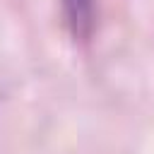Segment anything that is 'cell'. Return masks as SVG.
Masks as SVG:
<instances>
[{
  "label": "cell",
  "instance_id": "1",
  "mask_svg": "<svg viewBox=\"0 0 154 154\" xmlns=\"http://www.w3.org/2000/svg\"><path fill=\"white\" fill-rule=\"evenodd\" d=\"M67 36L75 43H87L96 26V0H58Z\"/></svg>",
  "mask_w": 154,
  "mask_h": 154
}]
</instances>
